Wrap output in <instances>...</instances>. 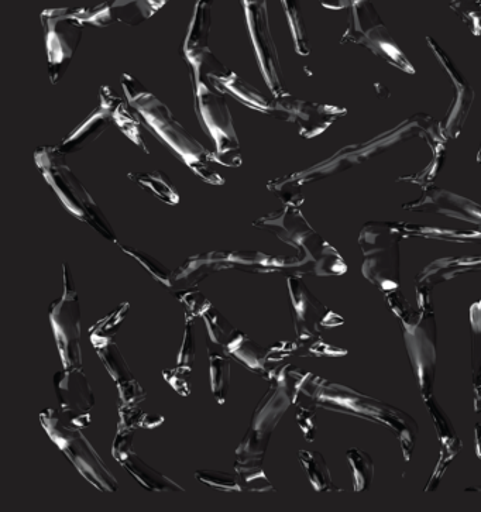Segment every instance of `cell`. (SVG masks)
Segmentation results:
<instances>
[{"instance_id": "cell-1", "label": "cell", "mask_w": 481, "mask_h": 512, "mask_svg": "<svg viewBox=\"0 0 481 512\" xmlns=\"http://www.w3.org/2000/svg\"><path fill=\"white\" fill-rule=\"evenodd\" d=\"M123 91L130 105L139 112L140 118L146 123L158 140H161L175 156L184 161L191 168L192 173L211 185L225 184V178L218 173L213 164L216 158L211 151L205 149L201 143L184 125H181L166 103L161 102L156 95L147 91L139 79L130 74H123Z\"/></svg>"}, {"instance_id": "cell-2", "label": "cell", "mask_w": 481, "mask_h": 512, "mask_svg": "<svg viewBox=\"0 0 481 512\" xmlns=\"http://www.w3.org/2000/svg\"><path fill=\"white\" fill-rule=\"evenodd\" d=\"M34 160L50 187L56 191L65 208L75 218L88 223L111 242H118L115 230L106 219L105 213L79 181L77 175L72 173L71 168L65 163L64 153H61L58 147H40L34 153Z\"/></svg>"}, {"instance_id": "cell-3", "label": "cell", "mask_w": 481, "mask_h": 512, "mask_svg": "<svg viewBox=\"0 0 481 512\" xmlns=\"http://www.w3.org/2000/svg\"><path fill=\"white\" fill-rule=\"evenodd\" d=\"M192 82L195 112L202 129L211 137L216 163L230 168L242 166V147L225 96L212 88L205 78L192 75Z\"/></svg>"}, {"instance_id": "cell-4", "label": "cell", "mask_w": 481, "mask_h": 512, "mask_svg": "<svg viewBox=\"0 0 481 512\" xmlns=\"http://www.w3.org/2000/svg\"><path fill=\"white\" fill-rule=\"evenodd\" d=\"M40 422L51 441L71 460L88 483L106 493L118 491V480L77 426L65 424L54 408L41 412Z\"/></svg>"}, {"instance_id": "cell-5", "label": "cell", "mask_w": 481, "mask_h": 512, "mask_svg": "<svg viewBox=\"0 0 481 512\" xmlns=\"http://www.w3.org/2000/svg\"><path fill=\"white\" fill-rule=\"evenodd\" d=\"M64 292L48 308L58 353L64 369H82L81 305L71 268L64 263Z\"/></svg>"}, {"instance_id": "cell-6", "label": "cell", "mask_w": 481, "mask_h": 512, "mask_svg": "<svg viewBox=\"0 0 481 512\" xmlns=\"http://www.w3.org/2000/svg\"><path fill=\"white\" fill-rule=\"evenodd\" d=\"M46 37L48 74L53 84L64 77L81 43L82 23L78 9H47L41 13Z\"/></svg>"}, {"instance_id": "cell-7", "label": "cell", "mask_w": 481, "mask_h": 512, "mask_svg": "<svg viewBox=\"0 0 481 512\" xmlns=\"http://www.w3.org/2000/svg\"><path fill=\"white\" fill-rule=\"evenodd\" d=\"M343 41L362 44L381 60L397 67L403 68L404 64H407L404 54L381 22L370 0H359L350 8L349 29L343 36Z\"/></svg>"}, {"instance_id": "cell-8", "label": "cell", "mask_w": 481, "mask_h": 512, "mask_svg": "<svg viewBox=\"0 0 481 512\" xmlns=\"http://www.w3.org/2000/svg\"><path fill=\"white\" fill-rule=\"evenodd\" d=\"M243 9L264 82L273 96L285 94L276 41L271 34L267 0H242Z\"/></svg>"}, {"instance_id": "cell-9", "label": "cell", "mask_w": 481, "mask_h": 512, "mask_svg": "<svg viewBox=\"0 0 481 512\" xmlns=\"http://www.w3.org/2000/svg\"><path fill=\"white\" fill-rule=\"evenodd\" d=\"M398 235L388 225L369 226L364 229L362 245L366 264L364 274L377 281V284H386V273L391 287L397 285L393 276L398 278Z\"/></svg>"}, {"instance_id": "cell-10", "label": "cell", "mask_w": 481, "mask_h": 512, "mask_svg": "<svg viewBox=\"0 0 481 512\" xmlns=\"http://www.w3.org/2000/svg\"><path fill=\"white\" fill-rule=\"evenodd\" d=\"M61 415L70 425L85 428L91 424V411L95 407V395L88 377L82 369H64L54 376Z\"/></svg>"}, {"instance_id": "cell-11", "label": "cell", "mask_w": 481, "mask_h": 512, "mask_svg": "<svg viewBox=\"0 0 481 512\" xmlns=\"http://www.w3.org/2000/svg\"><path fill=\"white\" fill-rule=\"evenodd\" d=\"M342 112L332 106L302 101L285 92L283 95L274 96L270 116L284 122L295 123L302 137L312 139L325 132Z\"/></svg>"}, {"instance_id": "cell-12", "label": "cell", "mask_w": 481, "mask_h": 512, "mask_svg": "<svg viewBox=\"0 0 481 512\" xmlns=\"http://www.w3.org/2000/svg\"><path fill=\"white\" fill-rule=\"evenodd\" d=\"M192 75L212 82L213 88L218 89L222 94L233 96V98L237 99L242 105L247 106V108L270 116L271 101L266 96L261 95L259 89L254 88L245 79L230 71L226 65H223L218 58L213 56L212 51L205 54L201 65H199L197 70L192 71Z\"/></svg>"}, {"instance_id": "cell-13", "label": "cell", "mask_w": 481, "mask_h": 512, "mask_svg": "<svg viewBox=\"0 0 481 512\" xmlns=\"http://www.w3.org/2000/svg\"><path fill=\"white\" fill-rule=\"evenodd\" d=\"M120 99L122 98L116 95L111 87H108V85L102 87L101 103H99L98 108L70 136L65 137L63 143L58 146L61 153H75V151L84 149L87 144L95 142L103 132H106L113 123V109L118 105Z\"/></svg>"}, {"instance_id": "cell-14", "label": "cell", "mask_w": 481, "mask_h": 512, "mask_svg": "<svg viewBox=\"0 0 481 512\" xmlns=\"http://www.w3.org/2000/svg\"><path fill=\"white\" fill-rule=\"evenodd\" d=\"M213 3L215 0H198L190 30L182 46V54L192 71L197 70L202 58L211 51L209 34H211Z\"/></svg>"}, {"instance_id": "cell-15", "label": "cell", "mask_w": 481, "mask_h": 512, "mask_svg": "<svg viewBox=\"0 0 481 512\" xmlns=\"http://www.w3.org/2000/svg\"><path fill=\"white\" fill-rule=\"evenodd\" d=\"M287 281L298 338L301 340L314 338L318 331V312L322 308L321 304L316 301L300 277L291 276Z\"/></svg>"}, {"instance_id": "cell-16", "label": "cell", "mask_w": 481, "mask_h": 512, "mask_svg": "<svg viewBox=\"0 0 481 512\" xmlns=\"http://www.w3.org/2000/svg\"><path fill=\"white\" fill-rule=\"evenodd\" d=\"M291 404L292 397L288 388L280 381H271L269 391L254 410L250 428L261 432V434H273L278 422L283 418Z\"/></svg>"}, {"instance_id": "cell-17", "label": "cell", "mask_w": 481, "mask_h": 512, "mask_svg": "<svg viewBox=\"0 0 481 512\" xmlns=\"http://www.w3.org/2000/svg\"><path fill=\"white\" fill-rule=\"evenodd\" d=\"M222 349L225 350L226 355L233 357L252 373L259 374L261 377L266 373L267 350L263 349L259 343L254 342L253 339H250L245 332L233 329L228 342L223 345Z\"/></svg>"}, {"instance_id": "cell-18", "label": "cell", "mask_w": 481, "mask_h": 512, "mask_svg": "<svg viewBox=\"0 0 481 512\" xmlns=\"http://www.w3.org/2000/svg\"><path fill=\"white\" fill-rule=\"evenodd\" d=\"M122 466L142 484L144 489L154 491V493H170V491L171 493H184L185 491L180 484L175 483L170 477L164 476L154 467L147 465L142 457L137 456L136 453L127 457Z\"/></svg>"}, {"instance_id": "cell-19", "label": "cell", "mask_w": 481, "mask_h": 512, "mask_svg": "<svg viewBox=\"0 0 481 512\" xmlns=\"http://www.w3.org/2000/svg\"><path fill=\"white\" fill-rule=\"evenodd\" d=\"M235 470L243 490L252 493H267L274 490L264 472V456H236Z\"/></svg>"}, {"instance_id": "cell-20", "label": "cell", "mask_w": 481, "mask_h": 512, "mask_svg": "<svg viewBox=\"0 0 481 512\" xmlns=\"http://www.w3.org/2000/svg\"><path fill=\"white\" fill-rule=\"evenodd\" d=\"M209 367H211L212 393L218 404H225L230 387V356L225 350H215L209 343Z\"/></svg>"}, {"instance_id": "cell-21", "label": "cell", "mask_w": 481, "mask_h": 512, "mask_svg": "<svg viewBox=\"0 0 481 512\" xmlns=\"http://www.w3.org/2000/svg\"><path fill=\"white\" fill-rule=\"evenodd\" d=\"M139 112L130 105V102L125 99H120L118 105L113 109V123L119 127L120 132L125 134L127 139L132 140L136 146H139L144 153L149 154L150 151L144 144L142 136V122H140Z\"/></svg>"}, {"instance_id": "cell-22", "label": "cell", "mask_w": 481, "mask_h": 512, "mask_svg": "<svg viewBox=\"0 0 481 512\" xmlns=\"http://www.w3.org/2000/svg\"><path fill=\"white\" fill-rule=\"evenodd\" d=\"M129 178L139 184L144 190L149 191L154 197L163 201L164 204L177 205L180 204V194L173 182L166 174L161 171H153V173L129 174Z\"/></svg>"}, {"instance_id": "cell-23", "label": "cell", "mask_w": 481, "mask_h": 512, "mask_svg": "<svg viewBox=\"0 0 481 512\" xmlns=\"http://www.w3.org/2000/svg\"><path fill=\"white\" fill-rule=\"evenodd\" d=\"M129 309V302H123L115 311L105 316V318L95 323V325L89 329V340H91L92 346H94L95 349H102V347L108 346L109 343L113 342V338H115L116 333L119 332L120 325L125 321Z\"/></svg>"}, {"instance_id": "cell-24", "label": "cell", "mask_w": 481, "mask_h": 512, "mask_svg": "<svg viewBox=\"0 0 481 512\" xmlns=\"http://www.w3.org/2000/svg\"><path fill=\"white\" fill-rule=\"evenodd\" d=\"M96 353L101 357L103 366L106 367L108 373L115 380L116 387L126 386V384L136 381L130 370L129 364L126 363L125 357L120 353L118 345L115 342L109 343L102 349H96Z\"/></svg>"}, {"instance_id": "cell-25", "label": "cell", "mask_w": 481, "mask_h": 512, "mask_svg": "<svg viewBox=\"0 0 481 512\" xmlns=\"http://www.w3.org/2000/svg\"><path fill=\"white\" fill-rule=\"evenodd\" d=\"M281 2H283L285 15L290 24L297 53L301 56H308L311 50H309L307 29H305L304 16H302L301 0H281Z\"/></svg>"}, {"instance_id": "cell-26", "label": "cell", "mask_w": 481, "mask_h": 512, "mask_svg": "<svg viewBox=\"0 0 481 512\" xmlns=\"http://www.w3.org/2000/svg\"><path fill=\"white\" fill-rule=\"evenodd\" d=\"M118 428L136 431L137 428L154 429L164 424L163 415L147 414L139 405H123L119 408Z\"/></svg>"}, {"instance_id": "cell-27", "label": "cell", "mask_w": 481, "mask_h": 512, "mask_svg": "<svg viewBox=\"0 0 481 512\" xmlns=\"http://www.w3.org/2000/svg\"><path fill=\"white\" fill-rule=\"evenodd\" d=\"M300 459L309 480L316 491H326L332 489L331 474L322 455L316 452H307L301 450Z\"/></svg>"}, {"instance_id": "cell-28", "label": "cell", "mask_w": 481, "mask_h": 512, "mask_svg": "<svg viewBox=\"0 0 481 512\" xmlns=\"http://www.w3.org/2000/svg\"><path fill=\"white\" fill-rule=\"evenodd\" d=\"M120 249L123 250L129 256H132L133 259L139 261L140 264L147 271L156 278L157 281H160L161 284L167 285V287H171L173 285V276L170 270L163 263H160L157 259H154L153 256L147 254L146 252H142V250L135 249V247L119 245Z\"/></svg>"}, {"instance_id": "cell-29", "label": "cell", "mask_w": 481, "mask_h": 512, "mask_svg": "<svg viewBox=\"0 0 481 512\" xmlns=\"http://www.w3.org/2000/svg\"><path fill=\"white\" fill-rule=\"evenodd\" d=\"M202 318H204L206 328H208L209 339H211L213 345L223 347V345L228 342L230 333H232L235 328L230 325L228 319H226L218 309L213 307V305L205 312Z\"/></svg>"}, {"instance_id": "cell-30", "label": "cell", "mask_w": 481, "mask_h": 512, "mask_svg": "<svg viewBox=\"0 0 481 512\" xmlns=\"http://www.w3.org/2000/svg\"><path fill=\"white\" fill-rule=\"evenodd\" d=\"M195 477L206 486L212 489L226 491V493H236L242 491V483L233 474L221 472V470L204 469L197 470Z\"/></svg>"}, {"instance_id": "cell-31", "label": "cell", "mask_w": 481, "mask_h": 512, "mask_svg": "<svg viewBox=\"0 0 481 512\" xmlns=\"http://www.w3.org/2000/svg\"><path fill=\"white\" fill-rule=\"evenodd\" d=\"M267 188H269L271 192H274L285 205L292 206V208H298V206L302 204V201H304L301 195V184L295 180L292 175L270 181L269 184H267Z\"/></svg>"}, {"instance_id": "cell-32", "label": "cell", "mask_w": 481, "mask_h": 512, "mask_svg": "<svg viewBox=\"0 0 481 512\" xmlns=\"http://www.w3.org/2000/svg\"><path fill=\"white\" fill-rule=\"evenodd\" d=\"M195 355H197V340H195L194 318L187 315L185 323L184 340H182L180 355H178L177 367L191 374L194 367Z\"/></svg>"}, {"instance_id": "cell-33", "label": "cell", "mask_w": 481, "mask_h": 512, "mask_svg": "<svg viewBox=\"0 0 481 512\" xmlns=\"http://www.w3.org/2000/svg\"><path fill=\"white\" fill-rule=\"evenodd\" d=\"M78 15L81 17L82 23L91 24L96 27H108L115 22V12H113V5L111 0H106L102 5L96 6V8L78 9Z\"/></svg>"}, {"instance_id": "cell-34", "label": "cell", "mask_w": 481, "mask_h": 512, "mask_svg": "<svg viewBox=\"0 0 481 512\" xmlns=\"http://www.w3.org/2000/svg\"><path fill=\"white\" fill-rule=\"evenodd\" d=\"M177 298L187 309V315L191 318H202L205 312L212 307L211 301L201 291L194 290L177 292Z\"/></svg>"}, {"instance_id": "cell-35", "label": "cell", "mask_w": 481, "mask_h": 512, "mask_svg": "<svg viewBox=\"0 0 481 512\" xmlns=\"http://www.w3.org/2000/svg\"><path fill=\"white\" fill-rule=\"evenodd\" d=\"M349 459H352V465L355 467L356 489L362 491L369 487L371 477H373V463L370 457L364 455L360 450H350Z\"/></svg>"}, {"instance_id": "cell-36", "label": "cell", "mask_w": 481, "mask_h": 512, "mask_svg": "<svg viewBox=\"0 0 481 512\" xmlns=\"http://www.w3.org/2000/svg\"><path fill=\"white\" fill-rule=\"evenodd\" d=\"M136 431L130 429L118 428L115 441L112 446V456L116 462L122 465L123 462L133 453V441H135Z\"/></svg>"}, {"instance_id": "cell-37", "label": "cell", "mask_w": 481, "mask_h": 512, "mask_svg": "<svg viewBox=\"0 0 481 512\" xmlns=\"http://www.w3.org/2000/svg\"><path fill=\"white\" fill-rule=\"evenodd\" d=\"M163 376L167 383L170 384L178 394L182 395V397L191 395V387L190 384H188V377H190L191 374L185 373L180 367H174V369L163 370Z\"/></svg>"}, {"instance_id": "cell-38", "label": "cell", "mask_w": 481, "mask_h": 512, "mask_svg": "<svg viewBox=\"0 0 481 512\" xmlns=\"http://www.w3.org/2000/svg\"><path fill=\"white\" fill-rule=\"evenodd\" d=\"M298 349L297 343L294 342H278L276 345L267 350L266 363L273 364L283 362L288 356H291Z\"/></svg>"}, {"instance_id": "cell-39", "label": "cell", "mask_w": 481, "mask_h": 512, "mask_svg": "<svg viewBox=\"0 0 481 512\" xmlns=\"http://www.w3.org/2000/svg\"><path fill=\"white\" fill-rule=\"evenodd\" d=\"M297 421L301 426L302 434H304L305 439H307L308 442L314 441L316 434L315 411L312 410V408H300L297 414Z\"/></svg>"}, {"instance_id": "cell-40", "label": "cell", "mask_w": 481, "mask_h": 512, "mask_svg": "<svg viewBox=\"0 0 481 512\" xmlns=\"http://www.w3.org/2000/svg\"><path fill=\"white\" fill-rule=\"evenodd\" d=\"M359 0H319L322 6L326 9L331 10H342V9H350L353 5Z\"/></svg>"}, {"instance_id": "cell-41", "label": "cell", "mask_w": 481, "mask_h": 512, "mask_svg": "<svg viewBox=\"0 0 481 512\" xmlns=\"http://www.w3.org/2000/svg\"><path fill=\"white\" fill-rule=\"evenodd\" d=\"M170 2V0H147V3H149L151 12L157 13L158 10H161L164 8V6L167 5V3Z\"/></svg>"}, {"instance_id": "cell-42", "label": "cell", "mask_w": 481, "mask_h": 512, "mask_svg": "<svg viewBox=\"0 0 481 512\" xmlns=\"http://www.w3.org/2000/svg\"><path fill=\"white\" fill-rule=\"evenodd\" d=\"M111 2H113V0H111Z\"/></svg>"}]
</instances>
